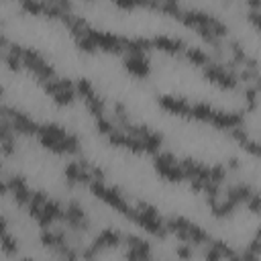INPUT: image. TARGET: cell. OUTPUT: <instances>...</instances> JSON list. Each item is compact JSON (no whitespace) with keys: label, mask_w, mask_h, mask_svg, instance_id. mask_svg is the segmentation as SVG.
I'll list each match as a JSON object with an SVG mask.
<instances>
[{"label":"cell","mask_w":261,"mask_h":261,"mask_svg":"<svg viewBox=\"0 0 261 261\" xmlns=\"http://www.w3.org/2000/svg\"><path fill=\"white\" fill-rule=\"evenodd\" d=\"M20 61H22V67H27L37 80L39 84L43 82H49L53 77H57L55 73V67L47 63V59L37 51V49H31V47H24L22 49V55H20Z\"/></svg>","instance_id":"cell-3"},{"label":"cell","mask_w":261,"mask_h":261,"mask_svg":"<svg viewBox=\"0 0 261 261\" xmlns=\"http://www.w3.org/2000/svg\"><path fill=\"white\" fill-rule=\"evenodd\" d=\"M63 261H77V259H63Z\"/></svg>","instance_id":"cell-35"},{"label":"cell","mask_w":261,"mask_h":261,"mask_svg":"<svg viewBox=\"0 0 261 261\" xmlns=\"http://www.w3.org/2000/svg\"><path fill=\"white\" fill-rule=\"evenodd\" d=\"M135 218H133V222L135 224H139L143 230H147L149 234H153V237H165L167 234V230H165V220H163V216L159 214V210L153 206V204H149V202H139L137 206H135Z\"/></svg>","instance_id":"cell-2"},{"label":"cell","mask_w":261,"mask_h":261,"mask_svg":"<svg viewBox=\"0 0 261 261\" xmlns=\"http://www.w3.org/2000/svg\"><path fill=\"white\" fill-rule=\"evenodd\" d=\"M20 261H33V259H29V257H24V259H20Z\"/></svg>","instance_id":"cell-34"},{"label":"cell","mask_w":261,"mask_h":261,"mask_svg":"<svg viewBox=\"0 0 261 261\" xmlns=\"http://www.w3.org/2000/svg\"><path fill=\"white\" fill-rule=\"evenodd\" d=\"M75 90H67V92H59V94H55V96H51L53 98V102L57 104V106H69V104H73V100H75Z\"/></svg>","instance_id":"cell-23"},{"label":"cell","mask_w":261,"mask_h":261,"mask_svg":"<svg viewBox=\"0 0 261 261\" xmlns=\"http://www.w3.org/2000/svg\"><path fill=\"white\" fill-rule=\"evenodd\" d=\"M63 212H65V208H63L57 200H53V198H49V200L43 204V214H45L51 222H61V220H63Z\"/></svg>","instance_id":"cell-20"},{"label":"cell","mask_w":261,"mask_h":261,"mask_svg":"<svg viewBox=\"0 0 261 261\" xmlns=\"http://www.w3.org/2000/svg\"><path fill=\"white\" fill-rule=\"evenodd\" d=\"M163 147V135L157 133V130H151L145 139H143V153H153L157 155Z\"/></svg>","instance_id":"cell-19"},{"label":"cell","mask_w":261,"mask_h":261,"mask_svg":"<svg viewBox=\"0 0 261 261\" xmlns=\"http://www.w3.org/2000/svg\"><path fill=\"white\" fill-rule=\"evenodd\" d=\"M259 206H261V196H259V192H255V194L245 202V208H249L253 214H257V212H259Z\"/></svg>","instance_id":"cell-28"},{"label":"cell","mask_w":261,"mask_h":261,"mask_svg":"<svg viewBox=\"0 0 261 261\" xmlns=\"http://www.w3.org/2000/svg\"><path fill=\"white\" fill-rule=\"evenodd\" d=\"M204 259H206V261H224V259H222V255H220V253H218V251H216L214 247H210V245L206 247Z\"/></svg>","instance_id":"cell-29"},{"label":"cell","mask_w":261,"mask_h":261,"mask_svg":"<svg viewBox=\"0 0 261 261\" xmlns=\"http://www.w3.org/2000/svg\"><path fill=\"white\" fill-rule=\"evenodd\" d=\"M259 16H261V10H253V8H251V10L247 12V18H249V20H251L255 27L259 24Z\"/></svg>","instance_id":"cell-30"},{"label":"cell","mask_w":261,"mask_h":261,"mask_svg":"<svg viewBox=\"0 0 261 261\" xmlns=\"http://www.w3.org/2000/svg\"><path fill=\"white\" fill-rule=\"evenodd\" d=\"M175 255H177L181 261H190L192 255H194V249H192V245H188V243H179V245L175 247Z\"/></svg>","instance_id":"cell-27"},{"label":"cell","mask_w":261,"mask_h":261,"mask_svg":"<svg viewBox=\"0 0 261 261\" xmlns=\"http://www.w3.org/2000/svg\"><path fill=\"white\" fill-rule=\"evenodd\" d=\"M122 241L126 243V249L139 253V255L145 257V259H151V251H153V247H151V243H149L147 239L137 237V234H124Z\"/></svg>","instance_id":"cell-15"},{"label":"cell","mask_w":261,"mask_h":261,"mask_svg":"<svg viewBox=\"0 0 261 261\" xmlns=\"http://www.w3.org/2000/svg\"><path fill=\"white\" fill-rule=\"evenodd\" d=\"M159 106L175 116H190V102L186 98H179V96H171V94H163L159 96Z\"/></svg>","instance_id":"cell-13"},{"label":"cell","mask_w":261,"mask_h":261,"mask_svg":"<svg viewBox=\"0 0 261 261\" xmlns=\"http://www.w3.org/2000/svg\"><path fill=\"white\" fill-rule=\"evenodd\" d=\"M184 55H186V59L190 63L200 65V67H204L210 61V53L206 49H202V47H196V45H188L186 51H184Z\"/></svg>","instance_id":"cell-17"},{"label":"cell","mask_w":261,"mask_h":261,"mask_svg":"<svg viewBox=\"0 0 261 261\" xmlns=\"http://www.w3.org/2000/svg\"><path fill=\"white\" fill-rule=\"evenodd\" d=\"M61 151H63V155L80 153V137L75 133H67V137L61 141Z\"/></svg>","instance_id":"cell-21"},{"label":"cell","mask_w":261,"mask_h":261,"mask_svg":"<svg viewBox=\"0 0 261 261\" xmlns=\"http://www.w3.org/2000/svg\"><path fill=\"white\" fill-rule=\"evenodd\" d=\"M0 251L4 253V255H14L16 251H18V245H16V239L6 230V232H2L0 234Z\"/></svg>","instance_id":"cell-22"},{"label":"cell","mask_w":261,"mask_h":261,"mask_svg":"<svg viewBox=\"0 0 261 261\" xmlns=\"http://www.w3.org/2000/svg\"><path fill=\"white\" fill-rule=\"evenodd\" d=\"M116 126H114V122L110 120V116L106 114V116H100V118H96V130L100 133V135H110L112 130H114Z\"/></svg>","instance_id":"cell-24"},{"label":"cell","mask_w":261,"mask_h":261,"mask_svg":"<svg viewBox=\"0 0 261 261\" xmlns=\"http://www.w3.org/2000/svg\"><path fill=\"white\" fill-rule=\"evenodd\" d=\"M4 181H6V186H8V192L14 196V200H16V204H22V206H27L29 202H31V188L27 186V181H24V177L22 175H8V177H4Z\"/></svg>","instance_id":"cell-11"},{"label":"cell","mask_w":261,"mask_h":261,"mask_svg":"<svg viewBox=\"0 0 261 261\" xmlns=\"http://www.w3.org/2000/svg\"><path fill=\"white\" fill-rule=\"evenodd\" d=\"M153 165H155V171L163 179H167V181L177 184V181H184L186 179L184 177V171L179 167V159L171 151H159L155 155V159H153Z\"/></svg>","instance_id":"cell-5"},{"label":"cell","mask_w":261,"mask_h":261,"mask_svg":"<svg viewBox=\"0 0 261 261\" xmlns=\"http://www.w3.org/2000/svg\"><path fill=\"white\" fill-rule=\"evenodd\" d=\"M8 43H10V41L0 33V49H6V45H8Z\"/></svg>","instance_id":"cell-33"},{"label":"cell","mask_w":261,"mask_h":261,"mask_svg":"<svg viewBox=\"0 0 261 261\" xmlns=\"http://www.w3.org/2000/svg\"><path fill=\"white\" fill-rule=\"evenodd\" d=\"M90 37L96 45V49L106 51V53H122L124 51V35H116L110 31H100V29H90Z\"/></svg>","instance_id":"cell-6"},{"label":"cell","mask_w":261,"mask_h":261,"mask_svg":"<svg viewBox=\"0 0 261 261\" xmlns=\"http://www.w3.org/2000/svg\"><path fill=\"white\" fill-rule=\"evenodd\" d=\"M4 194H8V186H6V181H4V177L0 175V196H4Z\"/></svg>","instance_id":"cell-31"},{"label":"cell","mask_w":261,"mask_h":261,"mask_svg":"<svg viewBox=\"0 0 261 261\" xmlns=\"http://www.w3.org/2000/svg\"><path fill=\"white\" fill-rule=\"evenodd\" d=\"M245 112H237V110H216L214 108V114H212V120L210 124L216 126V128H222V130H232V128H239V126H245Z\"/></svg>","instance_id":"cell-9"},{"label":"cell","mask_w":261,"mask_h":261,"mask_svg":"<svg viewBox=\"0 0 261 261\" xmlns=\"http://www.w3.org/2000/svg\"><path fill=\"white\" fill-rule=\"evenodd\" d=\"M8 230V224H6V218L4 216H0V234L2 232H6Z\"/></svg>","instance_id":"cell-32"},{"label":"cell","mask_w":261,"mask_h":261,"mask_svg":"<svg viewBox=\"0 0 261 261\" xmlns=\"http://www.w3.org/2000/svg\"><path fill=\"white\" fill-rule=\"evenodd\" d=\"M202 71H204L206 80H210L212 84L220 86L222 90H237V88L241 86V82H239V77H237V71L224 67V65L218 63V61H208V63L202 67Z\"/></svg>","instance_id":"cell-4"},{"label":"cell","mask_w":261,"mask_h":261,"mask_svg":"<svg viewBox=\"0 0 261 261\" xmlns=\"http://www.w3.org/2000/svg\"><path fill=\"white\" fill-rule=\"evenodd\" d=\"M20 8L27 10L29 14H43V2L41 0H24V2H20Z\"/></svg>","instance_id":"cell-26"},{"label":"cell","mask_w":261,"mask_h":261,"mask_svg":"<svg viewBox=\"0 0 261 261\" xmlns=\"http://www.w3.org/2000/svg\"><path fill=\"white\" fill-rule=\"evenodd\" d=\"M90 29H92V27H90ZM75 43H77V47H80L82 51H86V53H94V51H98L96 45H94V41H92V37H90V31H88L86 35H82L80 39H75Z\"/></svg>","instance_id":"cell-25"},{"label":"cell","mask_w":261,"mask_h":261,"mask_svg":"<svg viewBox=\"0 0 261 261\" xmlns=\"http://www.w3.org/2000/svg\"><path fill=\"white\" fill-rule=\"evenodd\" d=\"M214 114V108L208 102H196L190 106V118H196L200 122H210Z\"/></svg>","instance_id":"cell-18"},{"label":"cell","mask_w":261,"mask_h":261,"mask_svg":"<svg viewBox=\"0 0 261 261\" xmlns=\"http://www.w3.org/2000/svg\"><path fill=\"white\" fill-rule=\"evenodd\" d=\"M151 45L153 49H159L163 53H171V55H181L186 51V43L177 37H169V35H155L151 37Z\"/></svg>","instance_id":"cell-12"},{"label":"cell","mask_w":261,"mask_h":261,"mask_svg":"<svg viewBox=\"0 0 261 261\" xmlns=\"http://www.w3.org/2000/svg\"><path fill=\"white\" fill-rule=\"evenodd\" d=\"M6 112H8V120H10V124H12V130H14L16 135H29V137L37 135L39 122H35L27 112L16 110V108H12V106H6Z\"/></svg>","instance_id":"cell-8"},{"label":"cell","mask_w":261,"mask_h":261,"mask_svg":"<svg viewBox=\"0 0 261 261\" xmlns=\"http://www.w3.org/2000/svg\"><path fill=\"white\" fill-rule=\"evenodd\" d=\"M84 104L86 108L90 110V114L94 118H100V116H106V100L98 94V92H92L90 96L84 98Z\"/></svg>","instance_id":"cell-16"},{"label":"cell","mask_w":261,"mask_h":261,"mask_svg":"<svg viewBox=\"0 0 261 261\" xmlns=\"http://www.w3.org/2000/svg\"><path fill=\"white\" fill-rule=\"evenodd\" d=\"M65 226L71 230V232H84L90 228V218L84 210V206L75 200H71L67 206H65V212H63V220Z\"/></svg>","instance_id":"cell-7"},{"label":"cell","mask_w":261,"mask_h":261,"mask_svg":"<svg viewBox=\"0 0 261 261\" xmlns=\"http://www.w3.org/2000/svg\"><path fill=\"white\" fill-rule=\"evenodd\" d=\"M88 186H90V192H92L98 200H102L104 204H108L114 212H120V214L126 216L128 220L135 218V212H137L135 206L128 204V200L122 196V192H120L116 186H106L104 181H90Z\"/></svg>","instance_id":"cell-1"},{"label":"cell","mask_w":261,"mask_h":261,"mask_svg":"<svg viewBox=\"0 0 261 261\" xmlns=\"http://www.w3.org/2000/svg\"><path fill=\"white\" fill-rule=\"evenodd\" d=\"M122 237H124V234H122L118 228H102V230L94 237L90 249H92L94 253H100V251H104V249H114V247H118V245L122 243Z\"/></svg>","instance_id":"cell-10"},{"label":"cell","mask_w":261,"mask_h":261,"mask_svg":"<svg viewBox=\"0 0 261 261\" xmlns=\"http://www.w3.org/2000/svg\"><path fill=\"white\" fill-rule=\"evenodd\" d=\"M124 67L135 77H147L151 73L149 55H124Z\"/></svg>","instance_id":"cell-14"}]
</instances>
